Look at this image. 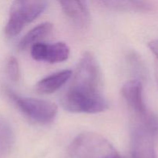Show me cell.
<instances>
[{
    "instance_id": "obj_1",
    "label": "cell",
    "mask_w": 158,
    "mask_h": 158,
    "mask_svg": "<svg viewBox=\"0 0 158 158\" xmlns=\"http://www.w3.org/2000/svg\"><path fill=\"white\" fill-rule=\"evenodd\" d=\"M101 72L90 52H84L73 79L62 95V106L66 110L82 114H97L108 109L109 103L101 91Z\"/></svg>"
},
{
    "instance_id": "obj_7",
    "label": "cell",
    "mask_w": 158,
    "mask_h": 158,
    "mask_svg": "<svg viewBox=\"0 0 158 158\" xmlns=\"http://www.w3.org/2000/svg\"><path fill=\"white\" fill-rule=\"evenodd\" d=\"M31 56L37 61L49 63H61L69 58V48L63 42L51 44L39 43L31 47Z\"/></svg>"
},
{
    "instance_id": "obj_8",
    "label": "cell",
    "mask_w": 158,
    "mask_h": 158,
    "mask_svg": "<svg viewBox=\"0 0 158 158\" xmlns=\"http://www.w3.org/2000/svg\"><path fill=\"white\" fill-rule=\"evenodd\" d=\"M65 15L75 25L80 27H86L90 21V15L86 4L82 1L59 2Z\"/></svg>"
},
{
    "instance_id": "obj_13",
    "label": "cell",
    "mask_w": 158,
    "mask_h": 158,
    "mask_svg": "<svg viewBox=\"0 0 158 158\" xmlns=\"http://www.w3.org/2000/svg\"><path fill=\"white\" fill-rule=\"evenodd\" d=\"M148 47L155 57V76L158 85V39L150 42L148 43Z\"/></svg>"
},
{
    "instance_id": "obj_4",
    "label": "cell",
    "mask_w": 158,
    "mask_h": 158,
    "mask_svg": "<svg viewBox=\"0 0 158 158\" xmlns=\"http://www.w3.org/2000/svg\"><path fill=\"white\" fill-rule=\"evenodd\" d=\"M46 7V2L38 0H20L12 2L9 19L5 28L6 35H18L22 29L40 16Z\"/></svg>"
},
{
    "instance_id": "obj_9",
    "label": "cell",
    "mask_w": 158,
    "mask_h": 158,
    "mask_svg": "<svg viewBox=\"0 0 158 158\" xmlns=\"http://www.w3.org/2000/svg\"><path fill=\"white\" fill-rule=\"evenodd\" d=\"M72 74V71L66 69L48 76L36 83L35 90L42 94H52L60 89L70 79Z\"/></svg>"
},
{
    "instance_id": "obj_6",
    "label": "cell",
    "mask_w": 158,
    "mask_h": 158,
    "mask_svg": "<svg viewBox=\"0 0 158 158\" xmlns=\"http://www.w3.org/2000/svg\"><path fill=\"white\" fill-rule=\"evenodd\" d=\"M157 135L145 125L134 123L131 134L133 158H156L154 139Z\"/></svg>"
},
{
    "instance_id": "obj_2",
    "label": "cell",
    "mask_w": 158,
    "mask_h": 158,
    "mask_svg": "<svg viewBox=\"0 0 158 158\" xmlns=\"http://www.w3.org/2000/svg\"><path fill=\"white\" fill-rule=\"evenodd\" d=\"M69 152L72 158H121L107 140L91 132L77 136L71 143Z\"/></svg>"
},
{
    "instance_id": "obj_11",
    "label": "cell",
    "mask_w": 158,
    "mask_h": 158,
    "mask_svg": "<svg viewBox=\"0 0 158 158\" xmlns=\"http://www.w3.org/2000/svg\"><path fill=\"white\" fill-rule=\"evenodd\" d=\"M99 3L106 7L118 10H129L135 12H151L153 6L148 2L143 1H101Z\"/></svg>"
},
{
    "instance_id": "obj_5",
    "label": "cell",
    "mask_w": 158,
    "mask_h": 158,
    "mask_svg": "<svg viewBox=\"0 0 158 158\" xmlns=\"http://www.w3.org/2000/svg\"><path fill=\"white\" fill-rule=\"evenodd\" d=\"M9 98L27 117L40 123H48L54 120L58 108L55 103L39 99L22 97L10 90L7 91Z\"/></svg>"
},
{
    "instance_id": "obj_3",
    "label": "cell",
    "mask_w": 158,
    "mask_h": 158,
    "mask_svg": "<svg viewBox=\"0 0 158 158\" xmlns=\"http://www.w3.org/2000/svg\"><path fill=\"white\" fill-rule=\"evenodd\" d=\"M122 96L134 123L145 125L158 134V119L147 108L143 97V86L140 80L127 82L122 87Z\"/></svg>"
},
{
    "instance_id": "obj_10",
    "label": "cell",
    "mask_w": 158,
    "mask_h": 158,
    "mask_svg": "<svg viewBox=\"0 0 158 158\" xmlns=\"http://www.w3.org/2000/svg\"><path fill=\"white\" fill-rule=\"evenodd\" d=\"M52 24L50 23H44L38 25L31 29L19 43L18 48L19 50H26L28 48L32 47L33 45L40 43V40L46 38L52 30Z\"/></svg>"
},
{
    "instance_id": "obj_12",
    "label": "cell",
    "mask_w": 158,
    "mask_h": 158,
    "mask_svg": "<svg viewBox=\"0 0 158 158\" xmlns=\"http://www.w3.org/2000/svg\"><path fill=\"white\" fill-rule=\"evenodd\" d=\"M6 73L9 79L12 81L17 82L19 80L20 72L19 63L16 59L13 56H10L6 63Z\"/></svg>"
}]
</instances>
